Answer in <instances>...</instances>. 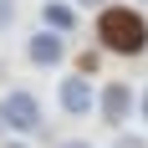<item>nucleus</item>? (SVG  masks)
<instances>
[{
  "instance_id": "obj_1",
  "label": "nucleus",
  "mask_w": 148,
  "mask_h": 148,
  "mask_svg": "<svg viewBox=\"0 0 148 148\" xmlns=\"http://www.w3.org/2000/svg\"><path fill=\"white\" fill-rule=\"evenodd\" d=\"M97 41L118 56H138L148 51V21L143 10H128V5H102L97 10Z\"/></svg>"
},
{
  "instance_id": "obj_2",
  "label": "nucleus",
  "mask_w": 148,
  "mask_h": 148,
  "mask_svg": "<svg viewBox=\"0 0 148 148\" xmlns=\"http://www.w3.org/2000/svg\"><path fill=\"white\" fill-rule=\"evenodd\" d=\"M0 107H5V133H41V102H36V92L10 87L0 97Z\"/></svg>"
},
{
  "instance_id": "obj_3",
  "label": "nucleus",
  "mask_w": 148,
  "mask_h": 148,
  "mask_svg": "<svg viewBox=\"0 0 148 148\" xmlns=\"http://www.w3.org/2000/svg\"><path fill=\"white\" fill-rule=\"evenodd\" d=\"M97 107H102L107 128H123V123L133 118V87H128V82H107L102 97H97Z\"/></svg>"
},
{
  "instance_id": "obj_4",
  "label": "nucleus",
  "mask_w": 148,
  "mask_h": 148,
  "mask_svg": "<svg viewBox=\"0 0 148 148\" xmlns=\"http://www.w3.org/2000/svg\"><path fill=\"white\" fill-rule=\"evenodd\" d=\"M61 56H66V36H61V31H46L41 26L26 41V61L31 66H61Z\"/></svg>"
},
{
  "instance_id": "obj_5",
  "label": "nucleus",
  "mask_w": 148,
  "mask_h": 148,
  "mask_svg": "<svg viewBox=\"0 0 148 148\" xmlns=\"http://www.w3.org/2000/svg\"><path fill=\"white\" fill-rule=\"evenodd\" d=\"M56 92H61V112H72V118H87V112H92V102H97V92L87 87V77H82V72H77V77H66Z\"/></svg>"
},
{
  "instance_id": "obj_6",
  "label": "nucleus",
  "mask_w": 148,
  "mask_h": 148,
  "mask_svg": "<svg viewBox=\"0 0 148 148\" xmlns=\"http://www.w3.org/2000/svg\"><path fill=\"white\" fill-rule=\"evenodd\" d=\"M41 26H46V31H61V36H66V31L77 26V5H72V0H46Z\"/></svg>"
},
{
  "instance_id": "obj_7",
  "label": "nucleus",
  "mask_w": 148,
  "mask_h": 148,
  "mask_svg": "<svg viewBox=\"0 0 148 148\" xmlns=\"http://www.w3.org/2000/svg\"><path fill=\"white\" fill-rule=\"evenodd\" d=\"M77 72H82V77L97 72V51H82V56H77Z\"/></svg>"
},
{
  "instance_id": "obj_8",
  "label": "nucleus",
  "mask_w": 148,
  "mask_h": 148,
  "mask_svg": "<svg viewBox=\"0 0 148 148\" xmlns=\"http://www.w3.org/2000/svg\"><path fill=\"white\" fill-rule=\"evenodd\" d=\"M10 21H15V0H0V31L10 26Z\"/></svg>"
},
{
  "instance_id": "obj_9",
  "label": "nucleus",
  "mask_w": 148,
  "mask_h": 148,
  "mask_svg": "<svg viewBox=\"0 0 148 148\" xmlns=\"http://www.w3.org/2000/svg\"><path fill=\"white\" fill-rule=\"evenodd\" d=\"M72 5H82V10H102L107 0H72Z\"/></svg>"
},
{
  "instance_id": "obj_10",
  "label": "nucleus",
  "mask_w": 148,
  "mask_h": 148,
  "mask_svg": "<svg viewBox=\"0 0 148 148\" xmlns=\"http://www.w3.org/2000/svg\"><path fill=\"white\" fill-rule=\"evenodd\" d=\"M61 148H92V143H82V138H72V143H61Z\"/></svg>"
},
{
  "instance_id": "obj_11",
  "label": "nucleus",
  "mask_w": 148,
  "mask_h": 148,
  "mask_svg": "<svg viewBox=\"0 0 148 148\" xmlns=\"http://www.w3.org/2000/svg\"><path fill=\"white\" fill-rule=\"evenodd\" d=\"M143 118H148V92H143Z\"/></svg>"
},
{
  "instance_id": "obj_12",
  "label": "nucleus",
  "mask_w": 148,
  "mask_h": 148,
  "mask_svg": "<svg viewBox=\"0 0 148 148\" xmlns=\"http://www.w3.org/2000/svg\"><path fill=\"white\" fill-rule=\"evenodd\" d=\"M0 128H5V107H0Z\"/></svg>"
},
{
  "instance_id": "obj_13",
  "label": "nucleus",
  "mask_w": 148,
  "mask_h": 148,
  "mask_svg": "<svg viewBox=\"0 0 148 148\" xmlns=\"http://www.w3.org/2000/svg\"><path fill=\"white\" fill-rule=\"evenodd\" d=\"M5 148H26V143H5Z\"/></svg>"
}]
</instances>
